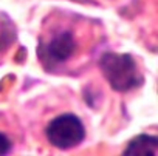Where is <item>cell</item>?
Wrapping results in <instances>:
<instances>
[{"label":"cell","mask_w":158,"mask_h":156,"mask_svg":"<svg viewBox=\"0 0 158 156\" xmlns=\"http://www.w3.org/2000/svg\"><path fill=\"white\" fill-rule=\"evenodd\" d=\"M106 81L115 91H130L143 84L135 59L127 53H106L99 60Z\"/></svg>","instance_id":"1"},{"label":"cell","mask_w":158,"mask_h":156,"mask_svg":"<svg viewBox=\"0 0 158 156\" xmlns=\"http://www.w3.org/2000/svg\"><path fill=\"white\" fill-rule=\"evenodd\" d=\"M48 142L60 150H68L79 145L85 138L82 121L73 113H64L48 122L45 128Z\"/></svg>","instance_id":"2"},{"label":"cell","mask_w":158,"mask_h":156,"mask_svg":"<svg viewBox=\"0 0 158 156\" xmlns=\"http://www.w3.org/2000/svg\"><path fill=\"white\" fill-rule=\"evenodd\" d=\"M74 50H76V40L71 31H62L48 42L45 53L47 57L53 62H67L73 56Z\"/></svg>","instance_id":"3"},{"label":"cell","mask_w":158,"mask_h":156,"mask_svg":"<svg viewBox=\"0 0 158 156\" xmlns=\"http://www.w3.org/2000/svg\"><path fill=\"white\" fill-rule=\"evenodd\" d=\"M158 151V139L150 134H139L129 141L124 156H155Z\"/></svg>","instance_id":"4"},{"label":"cell","mask_w":158,"mask_h":156,"mask_svg":"<svg viewBox=\"0 0 158 156\" xmlns=\"http://www.w3.org/2000/svg\"><path fill=\"white\" fill-rule=\"evenodd\" d=\"M11 141L8 139V136H5L3 133H0V156L2 154H8L11 150Z\"/></svg>","instance_id":"5"}]
</instances>
